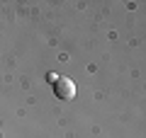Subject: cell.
I'll return each mask as SVG.
<instances>
[{
  "label": "cell",
  "instance_id": "6da1fadb",
  "mask_svg": "<svg viewBox=\"0 0 146 138\" xmlns=\"http://www.w3.org/2000/svg\"><path fill=\"white\" fill-rule=\"evenodd\" d=\"M54 95L58 99H73L76 97V82L71 78H56L54 80Z\"/></svg>",
  "mask_w": 146,
  "mask_h": 138
}]
</instances>
